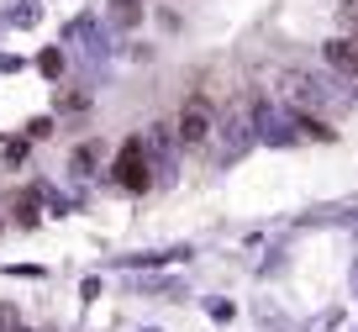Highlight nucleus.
Masks as SVG:
<instances>
[{"label": "nucleus", "mask_w": 358, "mask_h": 332, "mask_svg": "<svg viewBox=\"0 0 358 332\" xmlns=\"http://www.w3.org/2000/svg\"><path fill=\"white\" fill-rule=\"evenodd\" d=\"M111 174H116V185L132 190V195H143V190L153 185V158H148V137H127V143L116 148Z\"/></svg>", "instance_id": "obj_1"}, {"label": "nucleus", "mask_w": 358, "mask_h": 332, "mask_svg": "<svg viewBox=\"0 0 358 332\" xmlns=\"http://www.w3.org/2000/svg\"><path fill=\"white\" fill-rule=\"evenodd\" d=\"M174 132H179L185 148H206L211 132H216V106L206 95H190L185 106H179V116H174Z\"/></svg>", "instance_id": "obj_2"}, {"label": "nucleus", "mask_w": 358, "mask_h": 332, "mask_svg": "<svg viewBox=\"0 0 358 332\" xmlns=\"http://www.w3.org/2000/svg\"><path fill=\"white\" fill-rule=\"evenodd\" d=\"M322 53H327V64H332V69H343V74H358V37H332Z\"/></svg>", "instance_id": "obj_3"}, {"label": "nucleus", "mask_w": 358, "mask_h": 332, "mask_svg": "<svg viewBox=\"0 0 358 332\" xmlns=\"http://www.w3.org/2000/svg\"><path fill=\"white\" fill-rule=\"evenodd\" d=\"M43 74H64V53H53V48H48V53H43Z\"/></svg>", "instance_id": "obj_4"}, {"label": "nucleus", "mask_w": 358, "mask_h": 332, "mask_svg": "<svg viewBox=\"0 0 358 332\" xmlns=\"http://www.w3.org/2000/svg\"><path fill=\"white\" fill-rule=\"evenodd\" d=\"M37 22V6H22V11H11V27H32Z\"/></svg>", "instance_id": "obj_5"}, {"label": "nucleus", "mask_w": 358, "mask_h": 332, "mask_svg": "<svg viewBox=\"0 0 358 332\" xmlns=\"http://www.w3.org/2000/svg\"><path fill=\"white\" fill-rule=\"evenodd\" d=\"M90 164H95V148H79V153H74V169H79V174H90Z\"/></svg>", "instance_id": "obj_6"}, {"label": "nucleus", "mask_w": 358, "mask_h": 332, "mask_svg": "<svg viewBox=\"0 0 358 332\" xmlns=\"http://www.w3.org/2000/svg\"><path fill=\"white\" fill-rule=\"evenodd\" d=\"M148 332H158V327H148Z\"/></svg>", "instance_id": "obj_7"}]
</instances>
